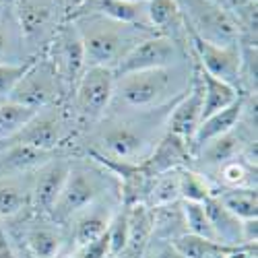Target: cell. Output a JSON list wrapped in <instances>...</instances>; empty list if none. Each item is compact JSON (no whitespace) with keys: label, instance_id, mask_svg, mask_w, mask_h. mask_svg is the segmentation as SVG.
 <instances>
[{"label":"cell","instance_id":"24","mask_svg":"<svg viewBox=\"0 0 258 258\" xmlns=\"http://www.w3.org/2000/svg\"><path fill=\"white\" fill-rule=\"evenodd\" d=\"M197 73H199V79H201V85H203V120L209 118L215 112L225 110L227 105H231L235 99H240L244 95L235 87H231V85L207 75L199 64H197Z\"/></svg>","mask_w":258,"mask_h":258},{"label":"cell","instance_id":"4","mask_svg":"<svg viewBox=\"0 0 258 258\" xmlns=\"http://www.w3.org/2000/svg\"><path fill=\"white\" fill-rule=\"evenodd\" d=\"M118 180L114 174H110L103 165L97 161H73L71 159V169L67 182L62 186L60 197L50 213V217L56 223H69L75 215L95 203L97 199L105 195H116V192H107L110 184H116Z\"/></svg>","mask_w":258,"mask_h":258},{"label":"cell","instance_id":"20","mask_svg":"<svg viewBox=\"0 0 258 258\" xmlns=\"http://www.w3.org/2000/svg\"><path fill=\"white\" fill-rule=\"evenodd\" d=\"M56 153L37 151L23 145H7L0 143V178H11L35 171L39 165L50 161Z\"/></svg>","mask_w":258,"mask_h":258},{"label":"cell","instance_id":"38","mask_svg":"<svg viewBox=\"0 0 258 258\" xmlns=\"http://www.w3.org/2000/svg\"><path fill=\"white\" fill-rule=\"evenodd\" d=\"M0 258H17V256L9 246H5V248H0Z\"/></svg>","mask_w":258,"mask_h":258},{"label":"cell","instance_id":"26","mask_svg":"<svg viewBox=\"0 0 258 258\" xmlns=\"http://www.w3.org/2000/svg\"><path fill=\"white\" fill-rule=\"evenodd\" d=\"M29 60L21 31L15 21L13 11L7 13V9H0V62L7 64H19Z\"/></svg>","mask_w":258,"mask_h":258},{"label":"cell","instance_id":"3","mask_svg":"<svg viewBox=\"0 0 258 258\" xmlns=\"http://www.w3.org/2000/svg\"><path fill=\"white\" fill-rule=\"evenodd\" d=\"M149 112H133V116H103L97 122L95 131V147L91 149V155H99L103 159L118 161V163H131L141 165L153 147L157 145L153 126L155 122H147Z\"/></svg>","mask_w":258,"mask_h":258},{"label":"cell","instance_id":"34","mask_svg":"<svg viewBox=\"0 0 258 258\" xmlns=\"http://www.w3.org/2000/svg\"><path fill=\"white\" fill-rule=\"evenodd\" d=\"M33 62V58L19 62V64H7L0 62V101H7L11 91L15 89V85L19 83V79L25 75V71L29 69V64Z\"/></svg>","mask_w":258,"mask_h":258},{"label":"cell","instance_id":"9","mask_svg":"<svg viewBox=\"0 0 258 258\" xmlns=\"http://www.w3.org/2000/svg\"><path fill=\"white\" fill-rule=\"evenodd\" d=\"M60 79L46 54L33 58L25 75L19 79L15 89L9 95V101L21 103L31 110H44V107L56 105L62 95Z\"/></svg>","mask_w":258,"mask_h":258},{"label":"cell","instance_id":"19","mask_svg":"<svg viewBox=\"0 0 258 258\" xmlns=\"http://www.w3.org/2000/svg\"><path fill=\"white\" fill-rule=\"evenodd\" d=\"M33 171L11 178H0V221L19 219L31 209Z\"/></svg>","mask_w":258,"mask_h":258},{"label":"cell","instance_id":"18","mask_svg":"<svg viewBox=\"0 0 258 258\" xmlns=\"http://www.w3.org/2000/svg\"><path fill=\"white\" fill-rule=\"evenodd\" d=\"M246 95H242L240 99H235L231 105L225 107V110H219V112L211 114L209 118H205L199 124L195 137H192V141H190V153H192V157H195V153L199 151L203 145H207L209 141H213V139H217V137L233 131V128L238 126V122L242 120V114H244Z\"/></svg>","mask_w":258,"mask_h":258},{"label":"cell","instance_id":"17","mask_svg":"<svg viewBox=\"0 0 258 258\" xmlns=\"http://www.w3.org/2000/svg\"><path fill=\"white\" fill-rule=\"evenodd\" d=\"M147 25L153 33L188 44V29L176 0H147Z\"/></svg>","mask_w":258,"mask_h":258},{"label":"cell","instance_id":"6","mask_svg":"<svg viewBox=\"0 0 258 258\" xmlns=\"http://www.w3.org/2000/svg\"><path fill=\"white\" fill-rule=\"evenodd\" d=\"M188 33L215 46H238L242 29L233 11L215 0H176Z\"/></svg>","mask_w":258,"mask_h":258},{"label":"cell","instance_id":"2","mask_svg":"<svg viewBox=\"0 0 258 258\" xmlns=\"http://www.w3.org/2000/svg\"><path fill=\"white\" fill-rule=\"evenodd\" d=\"M69 21L77 27V33L83 41L87 67H103L114 71L118 62L139 41L153 35L149 27L120 23V21H112L91 13L73 15L69 17Z\"/></svg>","mask_w":258,"mask_h":258},{"label":"cell","instance_id":"35","mask_svg":"<svg viewBox=\"0 0 258 258\" xmlns=\"http://www.w3.org/2000/svg\"><path fill=\"white\" fill-rule=\"evenodd\" d=\"M143 258H184L171 240L153 238L143 252Z\"/></svg>","mask_w":258,"mask_h":258},{"label":"cell","instance_id":"36","mask_svg":"<svg viewBox=\"0 0 258 258\" xmlns=\"http://www.w3.org/2000/svg\"><path fill=\"white\" fill-rule=\"evenodd\" d=\"M242 240H244L246 246H256V240H258V219L242 221Z\"/></svg>","mask_w":258,"mask_h":258},{"label":"cell","instance_id":"44","mask_svg":"<svg viewBox=\"0 0 258 258\" xmlns=\"http://www.w3.org/2000/svg\"><path fill=\"white\" fill-rule=\"evenodd\" d=\"M242 3H244V0H242Z\"/></svg>","mask_w":258,"mask_h":258},{"label":"cell","instance_id":"27","mask_svg":"<svg viewBox=\"0 0 258 258\" xmlns=\"http://www.w3.org/2000/svg\"><path fill=\"white\" fill-rule=\"evenodd\" d=\"M219 203L231 211L235 217L246 221V219H258V192L256 188H221L215 192Z\"/></svg>","mask_w":258,"mask_h":258},{"label":"cell","instance_id":"7","mask_svg":"<svg viewBox=\"0 0 258 258\" xmlns=\"http://www.w3.org/2000/svg\"><path fill=\"white\" fill-rule=\"evenodd\" d=\"M114 83H116V75L112 69H103V67L85 69L73 91L75 116L79 122H83L85 126H93L103 116H107L114 95Z\"/></svg>","mask_w":258,"mask_h":258},{"label":"cell","instance_id":"15","mask_svg":"<svg viewBox=\"0 0 258 258\" xmlns=\"http://www.w3.org/2000/svg\"><path fill=\"white\" fill-rule=\"evenodd\" d=\"M118 207L112 203V195H105V197L97 199L95 203H91L89 207L81 209L69 221L71 223L69 242L73 244V250H79L83 246H87L89 242L101 238V235L105 233V229H107V225H110Z\"/></svg>","mask_w":258,"mask_h":258},{"label":"cell","instance_id":"10","mask_svg":"<svg viewBox=\"0 0 258 258\" xmlns=\"http://www.w3.org/2000/svg\"><path fill=\"white\" fill-rule=\"evenodd\" d=\"M69 133H71L69 114L56 103V105L44 107V110H37V114L21 128L17 135H13L7 141H0V143L23 145V147L37 149V151L54 153L56 149L67 141Z\"/></svg>","mask_w":258,"mask_h":258},{"label":"cell","instance_id":"29","mask_svg":"<svg viewBox=\"0 0 258 258\" xmlns=\"http://www.w3.org/2000/svg\"><path fill=\"white\" fill-rule=\"evenodd\" d=\"M178 201H180V169H171V171H165V174L155 176L151 186H149L145 205L157 209Z\"/></svg>","mask_w":258,"mask_h":258},{"label":"cell","instance_id":"33","mask_svg":"<svg viewBox=\"0 0 258 258\" xmlns=\"http://www.w3.org/2000/svg\"><path fill=\"white\" fill-rule=\"evenodd\" d=\"M107 235V244H110V256L122 252L126 248V240H128V209L126 205H120L114 213V217L105 229Z\"/></svg>","mask_w":258,"mask_h":258},{"label":"cell","instance_id":"5","mask_svg":"<svg viewBox=\"0 0 258 258\" xmlns=\"http://www.w3.org/2000/svg\"><path fill=\"white\" fill-rule=\"evenodd\" d=\"M13 15L29 58L44 54L58 27L67 21L64 0H15Z\"/></svg>","mask_w":258,"mask_h":258},{"label":"cell","instance_id":"43","mask_svg":"<svg viewBox=\"0 0 258 258\" xmlns=\"http://www.w3.org/2000/svg\"><path fill=\"white\" fill-rule=\"evenodd\" d=\"M3 5H5V0H0V9H3Z\"/></svg>","mask_w":258,"mask_h":258},{"label":"cell","instance_id":"12","mask_svg":"<svg viewBox=\"0 0 258 258\" xmlns=\"http://www.w3.org/2000/svg\"><path fill=\"white\" fill-rule=\"evenodd\" d=\"M188 46H190V54L195 56V62L199 67L219 79L231 87H235L242 93V54H240V44L238 46H215L209 41L188 33Z\"/></svg>","mask_w":258,"mask_h":258},{"label":"cell","instance_id":"22","mask_svg":"<svg viewBox=\"0 0 258 258\" xmlns=\"http://www.w3.org/2000/svg\"><path fill=\"white\" fill-rule=\"evenodd\" d=\"M83 13L101 15L105 19L120 21V23H128V25L149 27L145 5H133V3H124V0H85V3L81 5V9L73 15H83Z\"/></svg>","mask_w":258,"mask_h":258},{"label":"cell","instance_id":"1","mask_svg":"<svg viewBox=\"0 0 258 258\" xmlns=\"http://www.w3.org/2000/svg\"><path fill=\"white\" fill-rule=\"evenodd\" d=\"M192 81L186 64L167 69H151L116 77L110 110L120 112H151L174 103Z\"/></svg>","mask_w":258,"mask_h":258},{"label":"cell","instance_id":"41","mask_svg":"<svg viewBox=\"0 0 258 258\" xmlns=\"http://www.w3.org/2000/svg\"><path fill=\"white\" fill-rule=\"evenodd\" d=\"M7 246V238H0V248H5Z\"/></svg>","mask_w":258,"mask_h":258},{"label":"cell","instance_id":"8","mask_svg":"<svg viewBox=\"0 0 258 258\" xmlns=\"http://www.w3.org/2000/svg\"><path fill=\"white\" fill-rule=\"evenodd\" d=\"M188 62V44L176 41L165 35H149L128 52L114 69V75H128L151 69H167Z\"/></svg>","mask_w":258,"mask_h":258},{"label":"cell","instance_id":"37","mask_svg":"<svg viewBox=\"0 0 258 258\" xmlns=\"http://www.w3.org/2000/svg\"><path fill=\"white\" fill-rule=\"evenodd\" d=\"M215 3H219V5H223L225 9H229V11H233L235 7H238L242 0H215Z\"/></svg>","mask_w":258,"mask_h":258},{"label":"cell","instance_id":"11","mask_svg":"<svg viewBox=\"0 0 258 258\" xmlns=\"http://www.w3.org/2000/svg\"><path fill=\"white\" fill-rule=\"evenodd\" d=\"M44 54L50 58L52 67L60 79L62 89L75 91V85L79 83L85 69H87V62H85V50H83V41L77 33V27L69 19L58 27L54 39L48 44Z\"/></svg>","mask_w":258,"mask_h":258},{"label":"cell","instance_id":"31","mask_svg":"<svg viewBox=\"0 0 258 258\" xmlns=\"http://www.w3.org/2000/svg\"><path fill=\"white\" fill-rule=\"evenodd\" d=\"M35 114L37 110H31V107H25L21 103L9 99L0 101V141H7L17 135Z\"/></svg>","mask_w":258,"mask_h":258},{"label":"cell","instance_id":"21","mask_svg":"<svg viewBox=\"0 0 258 258\" xmlns=\"http://www.w3.org/2000/svg\"><path fill=\"white\" fill-rule=\"evenodd\" d=\"M205 211L209 215L211 227L215 231V238L219 244L229 248H242L246 246L242 240V219H238L231 211H227L217 197H211L205 203Z\"/></svg>","mask_w":258,"mask_h":258},{"label":"cell","instance_id":"13","mask_svg":"<svg viewBox=\"0 0 258 258\" xmlns=\"http://www.w3.org/2000/svg\"><path fill=\"white\" fill-rule=\"evenodd\" d=\"M201 122H203V85H201L197 64H195L190 87L171 103V110L167 112L165 133L176 135L190 145Z\"/></svg>","mask_w":258,"mask_h":258},{"label":"cell","instance_id":"39","mask_svg":"<svg viewBox=\"0 0 258 258\" xmlns=\"http://www.w3.org/2000/svg\"><path fill=\"white\" fill-rule=\"evenodd\" d=\"M107 258H141V256H135V254H131L128 250H122V252H118L114 256H107Z\"/></svg>","mask_w":258,"mask_h":258},{"label":"cell","instance_id":"32","mask_svg":"<svg viewBox=\"0 0 258 258\" xmlns=\"http://www.w3.org/2000/svg\"><path fill=\"white\" fill-rule=\"evenodd\" d=\"M180 205H182L186 233L197 235V238H203V240H209V242H217L215 231L211 227V221H209V215L205 211V205L203 203H186V201H180Z\"/></svg>","mask_w":258,"mask_h":258},{"label":"cell","instance_id":"30","mask_svg":"<svg viewBox=\"0 0 258 258\" xmlns=\"http://www.w3.org/2000/svg\"><path fill=\"white\" fill-rule=\"evenodd\" d=\"M215 195L211 178L195 167L180 169V201L186 203H205Z\"/></svg>","mask_w":258,"mask_h":258},{"label":"cell","instance_id":"42","mask_svg":"<svg viewBox=\"0 0 258 258\" xmlns=\"http://www.w3.org/2000/svg\"><path fill=\"white\" fill-rule=\"evenodd\" d=\"M0 238H5V231H3V227H0Z\"/></svg>","mask_w":258,"mask_h":258},{"label":"cell","instance_id":"16","mask_svg":"<svg viewBox=\"0 0 258 258\" xmlns=\"http://www.w3.org/2000/svg\"><path fill=\"white\" fill-rule=\"evenodd\" d=\"M190 159H192L190 145L176 135L163 133L161 139L157 141V145L153 147L151 155H149L141 165L147 171V176L155 178V176L165 174V171H171V169L188 167Z\"/></svg>","mask_w":258,"mask_h":258},{"label":"cell","instance_id":"23","mask_svg":"<svg viewBox=\"0 0 258 258\" xmlns=\"http://www.w3.org/2000/svg\"><path fill=\"white\" fill-rule=\"evenodd\" d=\"M126 209H128V240L124 250L143 258L145 248L153 240V209L147 207L145 203L131 205Z\"/></svg>","mask_w":258,"mask_h":258},{"label":"cell","instance_id":"14","mask_svg":"<svg viewBox=\"0 0 258 258\" xmlns=\"http://www.w3.org/2000/svg\"><path fill=\"white\" fill-rule=\"evenodd\" d=\"M71 169V159L67 157H52L44 165H39L33 171V184H31V209L39 215H50L62 186L67 182Z\"/></svg>","mask_w":258,"mask_h":258},{"label":"cell","instance_id":"25","mask_svg":"<svg viewBox=\"0 0 258 258\" xmlns=\"http://www.w3.org/2000/svg\"><path fill=\"white\" fill-rule=\"evenodd\" d=\"M23 242L27 252L33 258H58L62 246H64V238L60 229L48 225V223H37L33 227H29L23 235Z\"/></svg>","mask_w":258,"mask_h":258},{"label":"cell","instance_id":"28","mask_svg":"<svg viewBox=\"0 0 258 258\" xmlns=\"http://www.w3.org/2000/svg\"><path fill=\"white\" fill-rule=\"evenodd\" d=\"M213 174L221 188H256V167L248 165L242 157L225 161L213 169Z\"/></svg>","mask_w":258,"mask_h":258},{"label":"cell","instance_id":"40","mask_svg":"<svg viewBox=\"0 0 258 258\" xmlns=\"http://www.w3.org/2000/svg\"><path fill=\"white\" fill-rule=\"evenodd\" d=\"M124 3H133V5H145L147 0H124Z\"/></svg>","mask_w":258,"mask_h":258}]
</instances>
